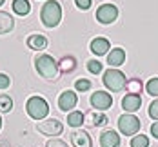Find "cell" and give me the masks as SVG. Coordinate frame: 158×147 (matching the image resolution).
<instances>
[{"mask_svg": "<svg viewBox=\"0 0 158 147\" xmlns=\"http://www.w3.org/2000/svg\"><path fill=\"white\" fill-rule=\"evenodd\" d=\"M11 7H13L15 15H18V16H26V15H29V11H31L29 0H13Z\"/></svg>", "mask_w": 158, "mask_h": 147, "instance_id": "cell-17", "label": "cell"}, {"mask_svg": "<svg viewBox=\"0 0 158 147\" xmlns=\"http://www.w3.org/2000/svg\"><path fill=\"white\" fill-rule=\"evenodd\" d=\"M151 134H153L155 138H158V122H155V124L151 125Z\"/></svg>", "mask_w": 158, "mask_h": 147, "instance_id": "cell-31", "label": "cell"}, {"mask_svg": "<svg viewBox=\"0 0 158 147\" xmlns=\"http://www.w3.org/2000/svg\"><path fill=\"white\" fill-rule=\"evenodd\" d=\"M40 20L46 27H56L62 20V7L56 0H48L40 9Z\"/></svg>", "mask_w": 158, "mask_h": 147, "instance_id": "cell-2", "label": "cell"}, {"mask_svg": "<svg viewBox=\"0 0 158 147\" xmlns=\"http://www.w3.org/2000/svg\"><path fill=\"white\" fill-rule=\"evenodd\" d=\"M126 75L122 73V71H118V69H113L109 67L106 73H104V85L113 91V93H118V91H122L124 87H126Z\"/></svg>", "mask_w": 158, "mask_h": 147, "instance_id": "cell-4", "label": "cell"}, {"mask_svg": "<svg viewBox=\"0 0 158 147\" xmlns=\"http://www.w3.org/2000/svg\"><path fill=\"white\" fill-rule=\"evenodd\" d=\"M13 109V98L9 95H0V113H11Z\"/></svg>", "mask_w": 158, "mask_h": 147, "instance_id": "cell-22", "label": "cell"}, {"mask_svg": "<svg viewBox=\"0 0 158 147\" xmlns=\"http://www.w3.org/2000/svg\"><path fill=\"white\" fill-rule=\"evenodd\" d=\"M0 129H2V116H0Z\"/></svg>", "mask_w": 158, "mask_h": 147, "instance_id": "cell-33", "label": "cell"}, {"mask_svg": "<svg viewBox=\"0 0 158 147\" xmlns=\"http://www.w3.org/2000/svg\"><path fill=\"white\" fill-rule=\"evenodd\" d=\"M15 27V18L9 15L7 11H0V35L11 33Z\"/></svg>", "mask_w": 158, "mask_h": 147, "instance_id": "cell-16", "label": "cell"}, {"mask_svg": "<svg viewBox=\"0 0 158 147\" xmlns=\"http://www.w3.org/2000/svg\"><path fill=\"white\" fill-rule=\"evenodd\" d=\"M91 105L95 107L96 111H107L111 105H113V98L107 91H95L91 95Z\"/></svg>", "mask_w": 158, "mask_h": 147, "instance_id": "cell-8", "label": "cell"}, {"mask_svg": "<svg viewBox=\"0 0 158 147\" xmlns=\"http://www.w3.org/2000/svg\"><path fill=\"white\" fill-rule=\"evenodd\" d=\"M107 64L113 69H116V67H120L122 64H126V51L122 47L111 49L109 53H107Z\"/></svg>", "mask_w": 158, "mask_h": 147, "instance_id": "cell-13", "label": "cell"}, {"mask_svg": "<svg viewBox=\"0 0 158 147\" xmlns=\"http://www.w3.org/2000/svg\"><path fill=\"white\" fill-rule=\"evenodd\" d=\"M84 113L82 111H71V113L67 114V125H71V127H82V124H84Z\"/></svg>", "mask_w": 158, "mask_h": 147, "instance_id": "cell-20", "label": "cell"}, {"mask_svg": "<svg viewBox=\"0 0 158 147\" xmlns=\"http://www.w3.org/2000/svg\"><path fill=\"white\" fill-rule=\"evenodd\" d=\"M36 131L40 134H46V136H53L55 138V136L62 134L64 124L60 120H56V118H48V120H42V122L36 124Z\"/></svg>", "mask_w": 158, "mask_h": 147, "instance_id": "cell-6", "label": "cell"}, {"mask_svg": "<svg viewBox=\"0 0 158 147\" xmlns=\"http://www.w3.org/2000/svg\"><path fill=\"white\" fill-rule=\"evenodd\" d=\"M58 69H60L62 73H73V71L77 69V60H75V56H71V55L62 56V60L58 62Z\"/></svg>", "mask_w": 158, "mask_h": 147, "instance_id": "cell-18", "label": "cell"}, {"mask_svg": "<svg viewBox=\"0 0 158 147\" xmlns=\"http://www.w3.org/2000/svg\"><path fill=\"white\" fill-rule=\"evenodd\" d=\"M109 40L107 38H104V36H96L91 40V51L95 53L96 56H102V55H107L109 53Z\"/></svg>", "mask_w": 158, "mask_h": 147, "instance_id": "cell-14", "label": "cell"}, {"mask_svg": "<svg viewBox=\"0 0 158 147\" xmlns=\"http://www.w3.org/2000/svg\"><path fill=\"white\" fill-rule=\"evenodd\" d=\"M46 147H67V144L64 140H58V138H49Z\"/></svg>", "mask_w": 158, "mask_h": 147, "instance_id": "cell-28", "label": "cell"}, {"mask_svg": "<svg viewBox=\"0 0 158 147\" xmlns=\"http://www.w3.org/2000/svg\"><path fill=\"white\" fill-rule=\"evenodd\" d=\"M75 89L80 91V93H85V91L91 89V82L87 80V78H80V80L75 82Z\"/></svg>", "mask_w": 158, "mask_h": 147, "instance_id": "cell-26", "label": "cell"}, {"mask_svg": "<svg viewBox=\"0 0 158 147\" xmlns=\"http://www.w3.org/2000/svg\"><path fill=\"white\" fill-rule=\"evenodd\" d=\"M102 62H98V60H89L87 62V71L91 73V75H100L102 73Z\"/></svg>", "mask_w": 158, "mask_h": 147, "instance_id": "cell-25", "label": "cell"}, {"mask_svg": "<svg viewBox=\"0 0 158 147\" xmlns=\"http://www.w3.org/2000/svg\"><path fill=\"white\" fill-rule=\"evenodd\" d=\"M26 111L33 120H44L49 114V104L46 98L36 95V96H31L26 102Z\"/></svg>", "mask_w": 158, "mask_h": 147, "instance_id": "cell-3", "label": "cell"}, {"mask_svg": "<svg viewBox=\"0 0 158 147\" xmlns=\"http://www.w3.org/2000/svg\"><path fill=\"white\" fill-rule=\"evenodd\" d=\"M26 44H27V47L33 49V51H44V49L48 47V38H46L44 35L35 33V35H29V36H27Z\"/></svg>", "mask_w": 158, "mask_h": 147, "instance_id": "cell-15", "label": "cell"}, {"mask_svg": "<svg viewBox=\"0 0 158 147\" xmlns=\"http://www.w3.org/2000/svg\"><path fill=\"white\" fill-rule=\"evenodd\" d=\"M131 147H149V138L145 134H136L131 140Z\"/></svg>", "mask_w": 158, "mask_h": 147, "instance_id": "cell-23", "label": "cell"}, {"mask_svg": "<svg viewBox=\"0 0 158 147\" xmlns=\"http://www.w3.org/2000/svg\"><path fill=\"white\" fill-rule=\"evenodd\" d=\"M149 116H151L153 120H158V98L153 100L151 105H149Z\"/></svg>", "mask_w": 158, "mask_h": 147, "instance_id": "cell-27", "label": "cell"}, {"mask_svg": "<svg viewBox=\"0 0 158 147\" xmlns=\"http://www.w3.org/2000/svg\"><path fill=\"white\" fill-rule=\"evenodd\" d=\"M35 69L46 80H58V76H60L58 62L51 55H38L35 58Z\"/></svg>", "mask_w": 158, "mask_h": 147, "instance_id": "cell-1", "label": "cell"}, {"mask_svg": "<svg viewBox=\"0 0 158 147\" xmlns=\"http://www.w3.org/2000/svg\"><path fill=\"white\" fill-rule=\"evenodd\" d=\"M71 144L73 147H93V140L85 131L75 129L71 133Z\"/></svg>", "mask_w": 158, "mask_h": 147, "instance_id": "cell-10", "label": "cell"}, {"mask_svg": "<svg viewBox=\"0 0 158 147\" xmlns=\"http://www.w3.org/2000/svg\"><path fill=\"white\" fill-rule=\"evenodd\" d=\"M100 147H120V134L113 129H107L100 134Z\"/></svg>", "mask_w": 158, "mask_h": 147, "instance_id": "cell-12", "label": "cell"}, {"mask_svg": "<svg viewBox=\"0 0 158 147\" xmlns=\"http://www.w3.org/2000/svg\"><path fill=\"white\" fill-rule=\"evenodd\" d=\"M95 18L100 24H113L116 18H118V7L114 4H102L98 9H96Z\"/></svg>", "mask_w": 158, "mask_h": 147, "instance_id": "cell-7", "label": "cell"}, {"mask_svg": "<svg viewBox=\"0 0 158 147\" xmlns=\"http://www.w3.org/2000/svg\"><path fill=\"white\" fill-rule=\"evenodd\" d=\"M126 89L131 93V95H140L143 89V84L140 78H129L126 82Z\"/></svg>", "mask_w": 158, "mask_h": 147, "instance_id": "cell-21", "label": "cell"}, {"mask_svg": "<svg viewBox=\"0 0 158 147\" xmlns=\"http://www.w3.org/2000/svg\"><path fill=\"white\" fill-rule=\"evenodd\" d=\"M11 85V78L6 73H0V89H7Z\"/></svg>", "mask_w": 158, "mask_h": 147, "instance_id": "cell-29", "label": "cell"}, {"mask_svg": "<svg viewBox=\"0 0 158 147\" xmlns=\"http://www.w3.org/2000/svg\"><path fill=\"white\" fill-rule=\"evenodd\" d=\"M77 104H78V96H77L75 91L65 89V91H62V95L58 96V107H60V111H64V113L73 111L77 107Z\"/></svg>", "mask_w": 158, "mask_h": 147, "instance_id": "cell-9", "label": "cell"}, {"mask_svg": "<svg viewBox=\"0 0 158 147\" xmlns=\"http://www.w3.org/2000/svg\"><path fill=\"white\" fill-rule=\"evenodd\" d=\"M140 120L135 116V114H122L120 118H118V129L122 134H126V136H131V134H136L138 131H140Z\"/></svg>", "mask_w": 158, "mask_h": 147, "instance_id": "cell-5", "label": "cell"}, {"mask_svg": "<svg viewBox=\"0 0 158 147\" xmlns=\"http://www.w3.org/2000/svg\"><path fill=\"white\" fill-rule=\"evenodd\" d=\"M4 2H6V0H0V6H4Z\"/></svg>", "mask_w": 158, "mask_h": 147, "instance_id": "cell-32", "label": "cell"}, {"mask_svg": "<svg viewBox=\"0 0 158 147\" xmlns=\"http://www.w3.org/2000/svg\"><path fill=\"white\" fill-rule=\"evenodd\" d=\"M89 118H91V120H89V125H93V127H104V125H107V122H109V118L102 113V111L91 113Z\"/></svg>", "mask_w": 158, "mask_h": 147, "instance_id": "cell-19", "label": "cell"}, {"mask_svg": "<svg viewBox=\"0 0 158 147\" xmlns=\"http://www.w3.org/2000/svg\"><path fill=\"white\" fill-rule=\"evenodd\" d=\"M75 4H77V7L78 9H82V11H87L89 7H91V0H75Z\"/></svg>", "mask_w": 158, "mask_h": 147, "instance_id": "cell-30", "label": "cell"}, {"mask_svg": "<svg viewBox=\"0 0 158 147\" xmlns=\"http://www.w3.org/2000/svg\"><path fill=\"white\" fill-rule=\"evenodd\" d=\"M145 91H147L151 96H156L158 98V76L151 78V80L145 84Z\"/></svg>", "mask_w": 158, "mask_h": 147, "instance_id": "cell-24", "label": "cell"}, {"mask_svg": "<svg viewBox=\"0 0 158 147\" xmlns=\"http://www.w3.org/2000/svg\"><path fill=\"white\" fill-rule=\"evenodd\" d=\"M140 105H142V96H140V95H131V93H127L126 96L122 98V107H124L126 113H135V111H138Z\"/></svg>", "mask_w": 158, "mask_h": 147, "instance_id": "cell-11", "label": "cell"}]
</instances>
